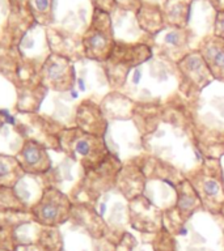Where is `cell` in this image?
I'll return each instance as SVG.
<instances>
[{"mask_svg":"<svg viewBox=\"0 0 224 251\" xmlns=\"http://www.w3.org/2000/svg\"><path fill=\"white\" fill-rule=\"evenodd\" d=\"M16 226L8 220H0V251H17Z\"/></svg>","mask_w":224,"mask_h":251,"instance_id":"ac0fdd59","label":"cell"},{"mask_svg":"<svg viewBox=\"0 0 224 251\" xmlns=\"http://www.w3.org/2000/svg\"><path fill=\"white\" fill-rule=\"evenodd\" d=\"M58 143L63 152L82 164L88 172L100 168L109 157L104 137L85 132L79 127L59 132Z\"/></svg>","mask_w":224,"mask_h":251,"instance_id":"6da1fadb","label":"cell"},{"mask_svg":"<svg viewBox=\"0 0 224 251\" xmlns=\"http://www.w3.org/2000/svg\"><path fill=\"white\" fill-rule=\"evenodd\" d=\"M75 81L74 64L62 55L50 54L39 70V82L54 92H68L74 88Z\"/></svg>","mask_w":224,"mask_h":251,"instance_id":"5b68a950","label":"cell"},{"mask_svg":"<svg viewBox=\"0 0 224 251\" xmlns=\"http://www.w3.org/2000/svg\"><path fill=\"white\" fill-rule=\"evenodd\" d=\"M189 35L190 34L186 27L165 26L160 33L153 35V42L161 54L168 56L173 62L178 63L190 52Z\"/></svg>","mask_w":224,"mask_h":251,"instance_id":"52a82bcc","label":"cell"},{"mask_svg":"<svg viewBox=\"0 0 224 251\" xmlns=\"http://www.w3.org/2000/svg\"><path fill=\"white\" fill-rule=\"evenodd\" d=\"M199 52L215 80L224 81V38L210 35L202 41Z\"/></svg>","mask_w":224,"mask_h":251,"instance_id":"30bf717a","label":"cell"},{"mask_svg":"<svg viewBox=\"0 0 224 251\" xmlns=\"http://www.w3.org/2000/svg\"><path fill=\"white\" fill-rule=\"evenodd\" d=\"M214 35L224 38V12L216 13L215 25H214Z\"/></svg>","mask_w":224,"mask_h":251,"instance_id":"44dd1931","label":"cell"},{"mask_svg":"<svg viewBox=\"0 0 224 251\" xmlns=\"http://www.w3.org/2000/svg\"><path fill=\"white\" fill-rule=\"evenodd\" d=\"M153 249L155 251H176L174 239L164 227H161L160 231L157 233L155 242H153Z\"/></svg>","mask_w":224,"mask_h":251,"instance_id":"ffe728a7","label":"cell"},{"mask_svg":"<svg viewBox=\"0 0 224 251\" xmlns=\"http://www.w3.org/2000/svg\"><path fill=\"white\" fill-rule=\"evenodd\" d=\"M28 8L38 24L47 25L53 21V0H29Z\"/></svg>","mask_w":224,"mask_h":251,"instance_id":"e0dca14e","label":"cell"},{"mask_svg":"<svg viewBox=\"0 0 224 251\" xmlns=\"http://www.w3.org/2000/svg\"><path fill=\"white\" fill-rule=\"evenodd\" d=\"M190 183L200 198L202 205L211 212H218L224 204V183L218 165H208L193 176Z\"/></svg>","mask_w":224,"mask_h":251,"instance_id":"8992f818","label":"cell"},{"mask_svg":"<svg viewBox=\"0 0 224 251\" xmlns=\"http://www.w3.org/2000/svg\"><path fill=\"white\" fill-rule=\"evenodd\" d=\"M193 0H167L163 7L167 26L186 27Z\"/></svg>","mask_w":224,"mask_h":251,"instance_id":"5bb4252c","label":"cell"},{"mask_svg":"<svg viewBox=\"0 0 224 251\" xmlns=\"http://www.w3.org/2000/svg\"><path fill=\"white\" fill-rule=\"evenodd\" d=\"M29 213V208L17 196L15 188H0V213Z\"/></svg>","mask_w":224,"mask_h":251,"instance_id":"2e32d148","label":"cell"},{"mask_svg":"<svg viewBox=\"0 0 224 251\" xmlns=\"http://www.w3.org/2000/svg\"><path fill=\"white\" fill-rule=\"evenodd\" d=\"M5 122H7V118H5V115H4L3 113H0V129H1V127H3L4 125H5Z\"/></svg>","mask_w":224,"mask_h":251,"instance_id":"cb8c5ba5","label":"cell"},{"mask_svg":"<svg viewBox=\"0 0 224 251\" xmlns=\"http://www.w3.org/2000/svg\"><path fill=\"white\" fill-rule=\"evenodd\" d=\"M115 46L109 13L94 9L92 23L83 37L84 54L90 60L106 62Z\"/></svg>","mask_w":224,"mask_h":251,"instance_id":"3957f363","label":"cell"},{"mask_svg":"<svg viewBox=\"0 0 224 251\" xmlns=\"http://www.w3.org/2000/svg\"><path fill=\"white\" fill-rule=\"evenodd\" d=\"M93 1L94 9H100V11H104L106 13L112 12L114 7H115V0H92Z\"/></svg>","mask_w":224,"mask_h":251,"instance_id":"7402d4cb","label":"cell"},{"mask_svg":"<svg viewBox=\"0 0 224 251\" xmlns=\"http://www.w3.org/2000/svg\"><path fill=\"white\" fill-rule=\"evenodd\" d=\"M185 81H188L196 89H202L214 80L207 64L202 58L199 50L190 51L186 56L177 63Z\"/></svg>","mask_w":224,"mask_h":251,"instance_id":"9c48e42d","label":"cell"},{"mask_svg":"<svg viewBox=\"0 0 224 251\" xmlns=\"http://www.w3.org/2000/svg\"><path fill=\"white\" fill-rule=\"evenodd\" d=\"M212 8L215 9L216 13L218 12H224V0H208Z\"/></svg>","mask_w":224,"mask_h":251,"instance_id":"603a6c76","label":"cell"},{"mask_svg":"<svg viewBox=\"0 0 224 251\" xmlns=\"http://www.w3.org/2000/svg\"><path fill=\"white\" fill-rule=\"evenodd\" d=\"M202 205L200 198L190 180L184 179L177 186V211L182 221L190 217Z\"/></svg>","mask_w":224,"mask_h":251,"instance_id":"7c38bea8","label":"cell"},{"mask_svg":"<svg viewBox=\"0 0 224 251\" xmlns=\"http://www.w3.org/2000/svg\"><path fill=\"white\" fill-rule=\"evenodd\" d=\"M76 125L85 132L104 137L106 125L102 118L101 110L90 101H84L79 106L76 113Z\"/></svg>","mask_w":224,"mask_h":251,"instance_id":"8fae6325","label":"cell"},{"mask_svg":"<svg viewBox=\"0 0 224 251\" xmlns=\"http://www.w3.org/2000/svg\"><path fill=\"white\" fill-rule=\"evenodd\" d=\"M25 174L41 176L50 170L51 158L46 147L33 139H28L16 154Z\"/></svg>","mask_w":224,"mask_h":251,"instance_id":"ba28073f","label":"cell"},{"mask_svg":"<svg viewBox=\"0 0 224 251\" xmlns=\"http://www.w3.org/2000/svg\"><path fill=\"white\" fill-rule=\"evenodd\" d=\"M137 17L141 29L151 35H156L167 26L163 9H160L157 5H153V4L141 3L139 9H138Z\"/></svg>","mask_w":224,"mask_h":251,"instance_id":"4fadbf2b","label":"cell"},{"mask_svg":"<svg viewBox=\"0 0 224 251\" xmlns=\"http://www.w3.org/2000/svg\"><path fill=\"white\" fill-rule=\"evenodd\" d=\"M27 176L16 156L0 153V188H15Z\"/></svg>","mask_w":224,"mask_h":251,"instance_id":"9a60e30c","label":"cell"},{"mask_svg":"<svg viewBox=\"0 0 224 251\" xmlns=\"http://www.w3.org/2000/svg\"><path fill=\"white\" fill-rule=\"evenodd\" d=\"M74 205L70 198L56 187H46L38 200L29 207L33 221L43 227H56L68 221Z\"/></svg>","mask_w":224,"mask_h":251,"instance_id":"7a4b0ae2","label":"cell"},{"mask_svg":"<svg viewBox=\"0 0 224 251\" xmlns=\"http://www.w3.org/2000/svg\"><path fill=\"white\" fill-rule=\"evenodd\" d=\"M38 245L43 251H62V239L56 227H43L38 237Z\"/></svg>","mask_w":224,"mask_h":251,"instance_id":"d6986e66","label":"cell"},{"mask_svg":"<svg viewBox=\"0 0 224 251\" xmlns=\"http://www.w3.org/2000/svg\"><path fill=\"white\" fill-rule=\"evenodd\" d=\"M151 55V47L147 45H127L115 42L113 52L105 62L106 75L109 77L110 85H123L130 70L148 60Z\"/></svg>","mask_w":224,"mask_h":251,"instance_id":"277c9868","label":"cell"}]
</instances>
